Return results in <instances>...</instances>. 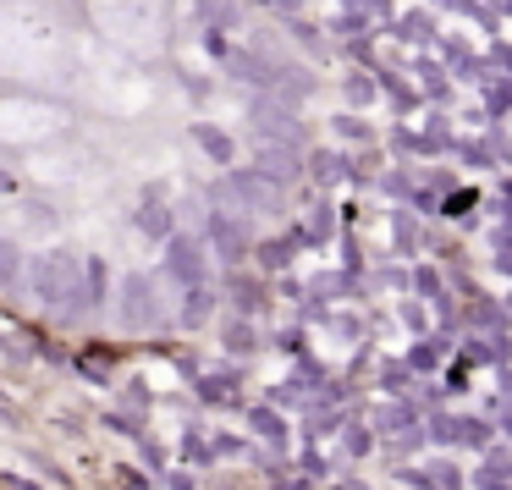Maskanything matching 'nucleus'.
<instances>
[{
  "instance_id": "nucleus-1",
  "label": "nucleus",
  "mask_w": 512,
  "mask_h": 490,
  "mask_svg": "<svg viewBox=\"0 0 512 490\" xmlns=\"http://www.w3.org/2000/svg\"><path fill=\"white\" fill-rule=\"evenodd\" d=\"M39 292H45L50 303H61V298H78V265H72L67 254H50V259H39Z\"/></svg>"
},
{
  "instance_id": "nucleus-2",
  "label": "nucleus",
  "mask_w": 512,
  "mask_h": 490,
  "mask_svg": "<svg viewBox=\"0 0 512 490\" xmlns=\"http://www.w3.org/2000/svg\"><path fill=\"white\" fill-rule=\"evenodd\" d=\"M0 276H12V248H0Z\"/></svg>"
}]
</instances>
